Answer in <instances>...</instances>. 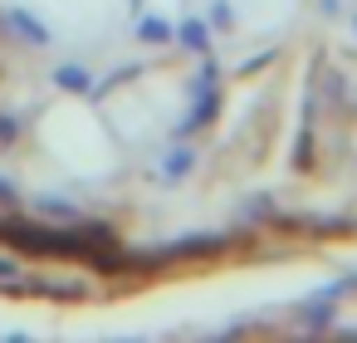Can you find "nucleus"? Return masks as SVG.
Wrapping results in <instances>:
<instances>
[{
  "label": "nucleus",
  "mask_w": 357,
  "mask_h": 343,
  "mask_svg": "<svg viewBox=\"0 0 357 343\" xmlns=\"http://www.w3.org/2000/svg\"><path fill=\"white\" fill-rule=\"evenodd\" d=\"M6 196H10V182H6V177H0V201H6Z\"/></svg>",
  "instance_id": "obj_1"
}]
</instances>
